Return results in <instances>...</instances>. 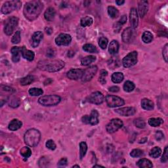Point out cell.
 I'll use <instances>...</instances> for the list:
<instances>
[{"label":"cell","instance_id":"6da1fadb","mask_svg":"<svg viewBox=\"0 0 168 168\" xmlns=\"http://www.w3.org/2000/svg\"><path fill=\"white\" fill-rule=\"evenodd\" d=\"M43 5L40 1L27 2L24 7V15L27 19L32 21L36 19L41 13Z\"/></svg>","mask_w":168,"mask_h":168},{"label":"cell","instance_id":"7a4b0ae2","mask_svg":"<svg viewBox=\"0 0 168 168\" xmlns=\"http://www.w3.org/2000/svg\"><path fill=\"white\" fill-rule=\"evenodd\" d=\"M64 63L61 60H44L38 63L37 67L43 71L49 72H58L63 68Z\"/></svg>","mask_w":168,"mask_h":168},{"label":"cell","instance_id":"3957f363","mask_svg":"<svg viewBox=\"0 0 168 168\" xmlns=\"http://www.w3.org/2000/svg\"><path fill=\"white\" fill-rule=\"evenodd\" d=\"M41 139V133L37 129H30L24 134V142L31 147H34L38 145Z\"/></svg>","mask_w":168,"mask_h":168},{"label":"cell","instance_id":"277c9868","mask_svg":"<svg viewBox=\"0 0 168 168\" xmlns=\"http://www.w3.org/2000/svg\"><path fill=\"white\" fill-rule=\"evenodd\" d=\"M61 97L58 95H45L40 97L38 102L44 107H51L58 104L61 102Z\"/></svg>","mask_w":168,"mask_h":168},{"label":"cell","instance_id":"5b68a950","mask_svg":"<svg viewBox=\"0 0 168 168\" xmlns=\"http://www.w3.org/2000/svg\"><path fill=\"white\" fill-rule=\"evenodd\" d=\"M22 2L20 1H6L2 5L1 11L3 14L7 15L13 12V11L18 9L21 7Z\"/></svg>","mask_w":168,"mask_h":168},{"label":"cell","instance_id":"8992f818","mask_svg":"<svg viewBox=\"0 0 168 168\" xmlns=\"http://www.w3.org/2000/svg\"><path fill=\"white\" fill-rule=\"evenodd\" d=\"M138 53L137 51H132L124 58L122 63L125 68H130L134 66L137 63Z\"/></svg>","mask_w":168,"mask_h":168},{"label":"cell","instance_id":"52a82bcc","mask_svg":"<svg viewBox=\"0 0 168 168\" xmlns=\"http://www.w3.org/2000/svg\"><path fill=\"white\" fill-rule=\"evenodd\" d=\"M18 23V18L15 17L9 18V19L7 20L6 24H5L4 28L5 33L6 34L7 36L11 35L13 33V32H14L15 28H17Z\"/></svg>","mask_w":168,"mask_h":168},{"label":"cell","instance_id":"ba28073f","mask_svg":"<svg viewBox=\"0 0 168 168\" xmlns=\"http://www.w3.org/2000/svg\"><path fill=\"white\" fill-rule=\"evenodd\" d=\"M106 102L108 107L111 108L121 107L125 104L124 99L114 95H107L106 97Z\"/></svg>","mask_w":168,"mask_h":168},{"label":"cell","instance_id":"9c48e42d","mask_svg":"<svg viewBox=\"0 0 168 168\" xmlns=\"http://www.w3.org/2000/svg\"><path fill=\"white\" fill-rule=\"evenodd\" d=\"M123 121H121L120 119L115 118L112 119V120L108 123L106 129H107V131H108V133H114L117 131L118 129H120L121 127L123 126Z\"/></svg>","mask_w":168,"mask_h":168},{"label":"cell","instance_id":"30bf717a","mask_svg":"<svg viewBox=\"0 0 168 168\" xmlns=\"http://www.w3.org/2000/svg\"><path fill=\"white\" fill-rule=\"evenodd\" d=\"M98 70V68L97 66H91L88 68L83 71V74L82 78V80L83 82H87L90 81L95 76Z\"/></svg>","mask_w":168,"mask_h":168},{"label":"cell","instance_id":"8fae6325","mask_svg":"<svg viewBox=\"0 0 168 168\" xmlns=\"http://www.w3.org/2000/svg\"><path fill=\"white\" fill-rule=\"evenodd\" d=\"M104 97L102 93L99 91H95L92 93L88 97V101L91 103L99 105L102 104L104 101Z\"/></svg>","mask_w":168,"mask_h":168},{"label":"cell","instance_id":"7c38bea8","mask_svg":"<svg viewBox=\"0 0 168 168\" xmlns=\"http://www.w3.org/2000/svg\"><path fill=\"white\" fill-rule=\"evenodd\" d=\"M72 41L70 35L67 34H61L55 38V43L58 46L68 45Z\"/></svg>","mask_w":168,"mask_h":168},{"label":"cell","instance_id":"4fadbf2b","mask_svg":"<svg viewBox=\"0 0 168 168\" xmlns=\"http://www.w3.org/2000/svg\"><path fill=\"white\" fill-rule=\"evenodd\" d=\"M122 40L124 43H129L131 42L135 37V30L131 27L127 28L124 30L121 35Z\"/></svg>","mask_w":168,"mask_h":168},{"label":"cell","instance_id":"5bb4252c","mask_svg":"<svg viewBox=\"0 0 168 168\" xmlns=\"http://www.w3.org/2000/svg\"><path fill=\"white\" fill-rule=\"evenodd\" d=\"M83 74V70L75 68L69 70L67 73V77L70 80H77L78 79H82Z\"/></svg>","mask_w":168,"mask_h":168},{"label":"cell","instance_id":"9a60e30c","mask_svg":"<svg viewBox=\"0 0 168 168\" xmlns=\"http://www.w3.org/2000/svg\"><path fill=\"white\" fill-rule=\"evenodd\" d=\"M129 19L131 28L133 29L137 28L138 23H139V17H138L137 11L135 8H132L131 9L129 14Z\"/></svg>","mask_w":168,"mask_h":168},{"label":"cell","instance_id":"2e32d148","mask_svg":"<svg viewBox=\"0 0 168 168\" xmlns=\"http://www.w3.org/2000/svg\"><path fill=\"white\" fill-rule=\"evenodd\" d=\"M115 112L121 116H127L128 117V116H133L136 112V110L133 107H124L116 109Z\"/></svg>","mask_w":168,"mask_h":168},{"label":"cell","instance_id":"e0dca14e","mask_svg":"<svg viewBox=\"0 0 168 168\" xmlns=\"http://www.w3.org/2000/svg\"><path fill=\"white\" fill-rule=\"evenodd\" d=\"M43 34L42 32L38 31L36 32L35 33L32 35V38L30 40V45L32 47L36 48L39 45L40 42L42 41L43 39Z\"/></svg>","mask_w":168,"mask_h":168},{"label":"cell","instance_id":"ac0fdd59","mask_svg":"<svg viewBox=\"0 0 168 168\" xmlns=\"http://www.w3.org/2000/svg\"><path fill=\"white\" fill-rule=\"evenodd\" d=\"M148 10V2L147 1H140L138 5V13L140 18H143Z\"/></svg>","mask_w":168,"mask_h":168},{"label":"cell","instance_id":"d6986e66","mask_svg":"<svg viewBox=\"0 0 168 168\" xmlns=\"http://www.w3.org/2000/svg\"><path fill=\"white\" fill-rule=\"evenodd\" d=\"M22 51H23V47L20 48L18 47H12L11 52L12 54V60L15 63L18 62L20 60V54H22Z\"/></svg>","mask_w":168,"mask_h":168},{"label":"cell","instance_id":"ffe728a7","mask_svg":"<svg viewBox=\"0 0 168 168\" xmlns=\"http://www.w3.org/2000/svg\"><path fill=\"white\" fill-rule=\"evenodd\" d=\"M55 9L53 7H49L48 9L45 11L44 13V17L47 21H53L54 18H55Z\"/></svg>","mask_w":168,"mask_h":168},{"label":"cell","instance_id":"44dd1931","mask_svg":"<svg viewBox=\"0 0 168 168\" xmlns=\"http://www.w3.org/2000/svg\"><path fill=\"white\" fill-rule=\"evenodd\" d=\"M99 112L96 110H93L89 116V124L92 126H95L99 124Z\"/></svg>","mask_w":168,"mask_h":168},{"label":"cell","instance_id":"7402d4cb","mask_svg":"<svg viewBox=\"0 0 168 168\" xmlns=\"http://www.w3.org/2000/svg\"><path fill=\"white\" fill-rule=\"evenodd\" d=\"M22 126H23V123L21 121L17 120V119H14L9 123L8 127L11 131H17Z\"/></svg>","mask_w":168,"mask_h":168},{"label":"cell","instance_id":"603a6c76","mask_svg":"<svg viewBox=\"0 0 168 168\" xmlns=\"http://www.w3.org/2000/svg\"><path fill=\"white\" fill-rule=\"evenodd\" d=\"M22 55H23V57L26 59V60H28L29 61H32L34 60V53L33 51H30L26 49L23 47V51H22Z\"/></svg>","mask_w":168,"mask_h":168},{"label":"cell","instance_id":"cb8c5ba5","mask_svg":"<svg viewBox=\"0 0 168 168\" xmlns=\"http://www.w3.org/2000/svg\"><path fill=\"white\" fill-rule=\"evenodd\" d=\"M141 107L144 110H152L154 108V102L148 99H143L141 101Z\"/></svg>","mask_w":168,"mask_h":168},{"label":"cell","instance_id":"d4e9b609","mask_svg":"<svg viewBox=\"0 0 168 168\" xmlns=\"http://www.w3.org/2000/svg\"><path fill=\"white\" fill-rule=\"evenodd\" d=\"M137 165L138 167L140 168H150L152 167L153 166L152 163L151 161L145 158L140 159L137 163Z\"/></svg>","mask_w":168,"mask_h":168},{"label":"cell","instance_id":"484cf974","mask_svg":"<svg viewBox=\"0 0 168 168\" xmlns=\"http://www.w3.org/2000/svg\"><path fill=\"white\" fill-rule=\"evenodd\" d=\"M119 50V43L116 40H113L110 42V44L109 45V53L111 55H116V53L118 52Z\"/></svg>","mask_w":168,"mask_h":168},{"label":"cell","instance_id":"4316f807","mask_svg":"<svg viewBox=\"0 0 168 168\" xmlns=\"http://www.w3.org/2000/svg\"><path fill=\"white\" fill-rule=\"evenodd\" d=\"M163 122V120L160 118H152L148 120L149 125L152 127H159Z\"/></svg>","mask_w":168,"mask_h":168},{"label":"cell","instance_id":"83f0119b","mask_svg":"<svg viewBox=\"0 0 168 168\" xmlns=\"http://www.w3.org/2000/svg\"><path fill=\"white\" fill-rule=\"evenodd\" d=\"M124 80V74L121 72H115L112 75V80L114 83H119Z\"/></svg>","mask_w":168,"mask_h":168},{"label":"cell","instance_id":"f1b7e54d","mask_svg":"<svg viewBox=\"0 0 168 168\" xmlns=\"http://www.w3.org/2000/svg\"><path fill=\"white\" fill-rule=\"evenodd\" d=\"M162 154V150L161 148L158 147H154L149 152V155L153 158H157L161 155Z\"/></svg>","mask_w":168,"mask_h":168},{"label":"cell","instance_id":"f546056e","mask_svg":"<svg viewBox=\"0 0 168 168\" xmlns=\"http://www.w3.org/2000/svg\"><path fill=\"white\" fill-rule=\"evenodd\" d=\"M96 57L93 55H89L85 57H84L82 59V64L83 66H88L91 63H93L94 61H95Z\"/></svg>","mask_w":168,"mask_h":168},{"label":"cell","instance_id":"4dcf8cb0","mask_svg":"<svg viewBox=\"0 0 168 168\" xmlns=\"http://www.w3.org/2000/svg\"><path fill=\"white\" fill-rule=\"evenodd\" d=\"M108 13L111 18H116L118 17L119 11L116 7L112 6H109L108 7Z\"/></svg>","mask_w":168,"mask_h":168},{"label":"cell","instance_id":"1f68e13d","mask_svg":"<svg viewBox=\"0 0 168 168\" xmlns=\"http://www.w3.org/2000/svg\"><path fill=\"white\" fill-rule=\"evenodd\" d=\"M152 40H153V36L150 32L146 31L143 34L142 40L143 41V42H145V43H148L152 41Z\"/></svg>","mask_w":168,"mask_h":168},{"label":"cell","instance_id":"d6a6232c","mask_svg":"<svg viewBox=\"0 0 168 168\" xmlns=\"http://www.w3.org/2000/svg\"><path fill=\"white\" fill-rule=\"evenodd\" d=\"M88 150V145L85 142H81L80 143V158L82 159L85 156V154Z\"/></svg>","mask_w":168,"mask_h":168},{"label":"cell","instance_id":"836d02e7","mask_svg":"<svg viewBox=\"0 0 168 168\" xmlns=\"http://www.w3.org/2000/svg\"><path fill=\"white\" fill-rule=\"evenodd\" d=\"M34 81V77L33 76H27L26 77L22 78L20 80V84L22 85H30Z\"/></svg>","mask_w":168,"mask_h":168},{"label":"cell","instance_id":"e575fe53","mask_svg":"<svg viewBox=\"0 0 168 168\" xmlns=\"http://www.w3.org/2000/svg\"><path fill=\"white\" fill-rule=\"evenodd\" d=\"M83 49L86 51V52L90 53H95L97 52V49L95 46L90 44V43H87V44L84 45L83 47Z\"/></svg>","mask_w":168,"mask_h":168},{"label":"cell","instance_id":"d590c367","mask_svg":"<svg viewBox=\"0 0 168 168\" xmlns=\"http://www.w3.org/2000/svg\"><path fill=\"white\" fill-rule=\"evenodd\" d=\"M93 18L90 17H85L82 18L81 19V25H82L83 27H86V26H91L92 24H93Z\"/></svg>","mask_w":168,"mask_h":168},{"label":"cell","instance_id":"8d00e7d4","mask_svg":"<svg viewBox=\"0 0 168 168\" xmlns=\"http://www.w3.org/2000/svg\"><path fill=\"white\" fill-rule=\"evenodd\" d=\"M135 88V85L134 83L131 82V81H127L124 85V89L126 92H131L133 91Z\"/></svg>","mask_w":168,"mask_h":168},{"label":"cell","instance_id":"74e56055","mask_svg":"<svg viewBox=\"0 0 168 168\" xmlns=\"http://www.w3.org/2000/svg\"><path fill=\"white\" fill-rule=\"evenodd\" d=\"M20 154L24 158H28L32 155V151L30 148L27 147H24L20 149Z\"/></svg>","mask_w":168,"mask_h":168},{"label":"cell","instance_id":"f35d334b","mask_svg":"<svg viewBox=\"0 0 168 168\" xmlns=\"http://www.w3.org/2000/svg\"><path fill=\"white\" fill-rule=\"evenodd\" d=\"M20 105V100L15 97H13L9 100V106L12 108H17Z\"/></svg>","mask_w":168,"mask_h":168},{"label":"cell","instance_id":"ab89813d","mask_svg":"<svg viewBox=\"0 0 168 168\" xmlns=\"http://www.w3.org/2000/svg\"><path fill=\"white\" fill-rule=\"evenodd\" d=\"M29 94L32 96H39L41 95L43 93V91L42 89L40 88H33L30 89L29 90Z\"/></svg>","mask_w":168,"mask_h":168},{"label":"cell","instance_id":"60d3db41","mask_svg":"<svg viewBox=\"0 0 168 168\" xmlns=\"http://www.w3.org/2000/svg\"><path fill=\"white\" fill-rule=\"evenodd\" d=\"M134 124L138 128L143 129L146 126L145 121L143 120L142 118H137L134 120Z\"/></svg>","mask_w":168,"mask_h":168},{"label":"cell","instance_id":"b9f144b4","mask_svg":"<svg viewBox=\"0 0 168 168\" xmlns=\"http://www.w3.org/2000/svg\"><path fill=\"white\" fill-rule=\"evenodd\" d=\"M143 155V151L140 149H134L133 150L131 153H130V156L132 158H138V157H140Z\"/></svg>","mask_w":168,"mask_h":168},{"label":"cell","instance_id":"7bdbcfd3","mask_svg":"<svg viewBox=\"0 0 168 168\" xmlns=\"http://www.w3.org/2000/svg\"><path fill=\"white\" fill-rule=\"evenodd\" d=\"M21 37H20V31H17L16 33L15 34L14 36L12 37L11 42L13 44H17V43H19L20 42Z\"/></svg>","mask_w":168,"mask_h":168},{"label":"cell","instance_id":"ee69618b","mask_svg":"<svg viewBox=\"0 0 168 168\" xmlns=\"http://www.w3.org/2000/svg\"><path fill=\"white\" fill-rule=\"evenodd\" d=\"M108 39L105 37H101L99 40V45L100 46V47H101L102 49H105L107 48V46L108 45Z\"/></svg>","mask_w":168,"mask_h":168},{"label":"cell","instance_id":"f6af8a7d","mask_svg":"<svg viewBox=\"0 0 168 168\" xmlns=\"http://www.w3.org/2000/svg\"><path fill=\"white\" fill-rule=\"evenodd\" d=\"M108 75V72L104 70H102L101 71V74L99 76V82L102 84H104L106 83L105 77Z\"/></svg>","mask_w":168,"mask_h":168},{"label":"cell","instance_id":"bcb514c9","mask_svg":"<svg viewBox=\"0 0 168 168\" xmlns=\"http://www.w3.org/2000/svg\"><path fill=\"white\" fill-rule=\"evenodd\" d=\"M46 147L51 150H54L56 148V146L53 140H48L47 143H46Z\"/></svg>","mask_w":168,"mask_h":168},{"label":"cell","instance_id":"7dc6e473","mask_svg":"<svg viewBox=\"0 0 168 168\" xmlns=\"http://www.w3.org/2000/svg\"><path fill=\"white\" fill-rule=\"evenodd\" d=\"M49 162L48 159L46 158V157H42L41 159L39 160V165L40 167H46L48 166Z\"/></svg>","mask_w":168,"mask_h":168},{"label":"cell","instance_id":"c3c4849f","mask_svg":"<svg viewBox=\"0 0 168 168\" xmlns=\"http://www.w3.org/2000/svg\"><path fill=\"white\" fill-rule=\"evenodd\" d=\"M168 160V154H167V147H166L163 152V155L162 156L161 162L162 163H166Z\"/></svg>","mask_w":168,"mask_h":168},{"label":"cell","instance_id":"681fc988","mask_svg":"<svg viewBox=\"0 0 168 168\" xmlns=\"http://www.w3.org/2000/svg\"><path fill=\"white\" fill-rule=\"evenodd\" d=\"M167 52H168V45L166 44V45L164 46V47L163 49V51H162V55H163V57L165 61L167 62V58H168V56H167Z\"/></svg>","mask_w":168,"mask_h":168},{"label":"cell","instance_id":"f907efd6","mask_svg":"<svg viewBox=\"0 0 168 168\" xmlns=\"http://www.w3.org/2000/svg\"><path fill=\"white\" fill-rule=\"evenodd\" d=\"M68 164V160L66 158H63L61 159L59 162H58V166L61 167H64L66 166Z\"/></svg>","mask_w":168,"mask_h":168},{"label":"cell","instance_id":"816d5d0a","mask_svg":"<svg viewBox=\"0 0 168 168\" xmlns=\"http://www.w3.org/2000/svg\"><path fill=\"white\" fill-rule=\"evenodd\" d=\"M155 138L157 140H160L164 138V134L161 131H157L155 134Z\"/></svg>","mask_w":168,"mask_h":168},{"label":"cell","instance_id":"f5cc1de1","mask_svg":"<svg viewBox=\"0 0 168 168\" xmlns=\"http://www.w3.org/2000/svg\"><path fill=\"white\" fill-rule=\"evenodd\" d=\"M55 51H54V49H49L47 51V56L48 57L51 58V57H53V56H55Z\"/></svg>","mask_w":168,"mask_h":168},{"label":"cell","instance_id":"db71d44e","mask_svg":"<svg viewBox=\"0 0 168 168\" xmlns=\"http://www.w3.org/2000/svg\"><path fill=\"white\" fill-rule=\"evenodd\" d=\"M121 26H122V25H121V24L119 23H116L114 25V28L115 32H120V30L121 28Z\"/></svg>","mask_w":168,"mask_h":168},{"label":"cell","instance_id":"11a10c76","mask_svg":"<svg viewBox=\"0 0 168 168\" xmlns=\"http://www.w3.org/2000/svg\"><path fill=\"white\" fill-rule=\"evenodd\" d=\"M82 122L84 124H89V116L88 115L83 116L82 118Z\"/></svg>","mask_w":168,"mask_h":168},{"label":"cell","instance_id":"9f6ffc18","mask_svg":"<svg viewBox=\"0 0 168 168\" xmlns=\"http://www.w3.org/2000/svg\"><path fill=\"white\" fill-rule=\"evenodd\" d=\"M126 22H127V17L126 15H123L122 17L120 18V19L119 20L118 23H120L121 25H123V24H125Z\"/></svg>","mask_w":168,"mask_h":168},{"label":"cell","instance_id":"6f0895ef","mask_svg":"<svg viewBox=\"0 0 168 168\" xmlns=\"http://www.w3.org/2000/svg\"><path fill=\"white\" fill-rule=\"evenodd\" d=\"M120 90V88L117 86H112L111 88H109V91L111 92H113V93H116V92H118Z\"/></svg>","mask_w":168,"mask_h":168},{"label":"cell","instance_id":"680465c9","mask_svg":"<svg viewBox=\"0 0 168 168\" xmlns=\"http://www.w3.org/2000/svg\"><path fill=\"white\" fill-rule=\"evenodd\" d=\"M116 4L118 5H121L125 4V1H116Z\"/></svg>","mask_w":168,"mask_h":168},{"label":"cell","instance_id":"91938a15","mask_svg":"<svg viewBox=\"0 0 168 168\" xmlns=\"http://www.w3.org/2000/svg\"><path fill=\"white\" fill-rule=\"evenodd\" d=\"M45 30H46V32H47V33L48 34H51V33H52V32H53L52 29H51V28H45Z\"/></svg>","mask_w":168,"mask_h":168},{"label":"cell","instance_id":"94428289","mask_svg":"<svg viewBox=\"0 0 168 168\" xmlns=\"http://www.w3.org/2000/svg\"><path fill=\"white\" fill-rule=\"evenodd\" d=\"M147 138H144V139H143L140 140L139 143H145L146 141H147Z\"/></svg>","mask_w":168,"mask_h":168},{"label":"cell","instance_id":"6125c7cd","mask_svg":"<svg viewBox=\"0 0 168 168\" xmlns=\"http://www.w3.org/2000/svg\"><path fill=\"white\" fill-rule=\"evenodd\" d=\"M103 167V166H99V165H97V166H94L93 167Z\"/></svg>","mask_w":168,"mask_h":168},{"label":"cell","instance_id":"be15d7a7","mask_svg":"<svg viewBox=\"0 0 168 168\" xmlns=\"http://www.w3.org/2000/svg\"><path fill=\"white\" fill-rule=\"evenodd\" d=\"M72 167H80V166H78V165H75V166H74Z\"/></svg>","mask_w":168,"mask_h":168}]
</instances>
